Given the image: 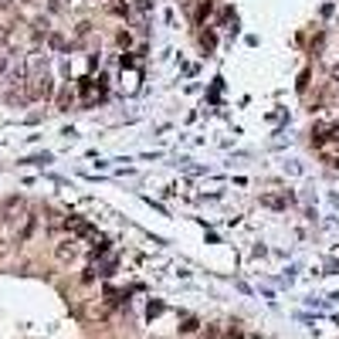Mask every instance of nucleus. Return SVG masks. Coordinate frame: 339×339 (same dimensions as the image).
<instances>
[{"label":"nucleus","mask_w":339,"mask_h":339,"mask_svg":"<svg viewBox=\"0 0 339 339\" xmlns=\"http://www.w3.org/2000/svg\"><path fill=\"white\" fill-rule=\"evenodd\" d=\"M55 255H58V261H71L75 255H78V241L75 237H68V241H61L55 248Z\"/></svg>","instance_id":"obj_1"},{"label":"nucleus","mask_w":339,"mask_h":339,"mask_svg":"<svg viewBox=\"0 0 339 339\" xmlns=\"http://www.w3.org/2000/svg\"><path fill=\"white\" fill-rule=\"evenodd\" d=\"M48 95H51V78H48V75H37L34 85H31V99H48Z\"/></svg>","instance_id":"obj_2"},{"label":"nucleus","mask_w":339,"mask_h":339,"mask_svg":"<svg viewBox=\"0 0 339 339\" xmlns=\"http://www.w3.org/2000/svg\"><path fill=\"white\" fill-rule=\"evenodd\" d=\"M68 231H75L78 237H92V234H95L89 221H78V217H71V221H68Z\"/></svg>","instance_id":"obj_3"},{"label":"nucleus","mask_w":339,"mask_h":339,"mask_svg":"<svg viewBox=\"0 0 339 339\" xmlns=\"http://www.w3.org/2000/svg\"><path fill=\"white\" fill-rule=\"evenodd\" d=\"M221 339H244V329L237 326V322H231V326L224 329V336H221Z\"/></svg>","instance_id":"obj_4"},{"label":"nucleus","mask_w":339,"mask_h":339,"mask_svg":"<svg viewBox=\"0 0 339 339\" xmlns=\"http://www.w3.org/2000/svg\"><path fill=\"white\" fill-rule=\"evenodd\" d=\"M21 207H24V200H21V197H11V200L4 203V210H7V221H11V214H17Z\"/></svg>","instance_id":"obj_5"},{"label":"nucleus","mask_w":339,"mask_h":339,"mask_svg":"<svg viewBox=\"0 0 339 339\" xmlns=\"http://www.w3.org/2000/svg\"><path fill=\"white\" fill-rule=\"evenodd\" d=\"M200 45L207 48V51H214V45H217V37H214V34H210V31H207V34H200Z\"/></svg>","instance_id":"obj_6"},{"label":"nucleus","mask_w":339,"mask_h":339,"mask_svg":"<svg viewBox=\"0 0 339 339\" xmlns=\"http://www.w3.org/2000/svg\"><path fill=\"white\" fill-rule=\"evenodd\" d=\"M115 41H119L122 48H129V45H133V34H129V31H119V37H115Z\"/></svg>","instance_id":"obj_7"},{"label":"nucleus","mask_w":339,"mask_h":339,"mask_svg":"<svg viewBox=\"0 0 339 339\" xmlns=\"http://www.w3.org/2000/svg\"><path fill=\"white\" fill-rule=\"evenodd\" d=\"M217 332H221V329H217V326H207V332H203L200 339H217Z\"/></svg>","instance_id":"obj_8"},{"label":"nucleus","mask_w":339,"mask_h":339,"mask_svg":"<svg viewBox=\"0 0 339 339\" xmlns=\"http://www.w3.org/2000/svg\"><path fill=\"white\" fill-rule=\"evenodd\" d=\"M180 329H183V332H193V329H197V319H187V322H183Z\"/></svg>","instance_id":"obj_9"}]
</instances>
